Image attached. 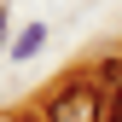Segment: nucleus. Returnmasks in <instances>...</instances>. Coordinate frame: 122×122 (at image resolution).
<instances>
[{"label": "nucleus", "instance_id": "obj_3", "mask_svg": "<svg viewBox=\"0 0 122 122\" xmlns=\"http://www.w3.org/2000/svg\"><path fill=\"white\" fill-rule=\"evenodd\" d=\"M93 81H105V93H116L122 87V58H105V64L93 70Z\"/></svg>", "mask_w": 122, "mask_h": 122}, {"label": "nucleus", "instance_id": "obj_5", "mask_svg": "<svg viewBox=\"0 0 122 122\" xmlns=\"http://www.w3.org/2000/svg\"><path fill=\"white\" fill-rule=\"evenodd\" d=\"M0 41H6V12H0Z\"/></svg>", "mask_w": 122, "mask_h": 122}, {"label": "nucleus", "instance_id": "obj_2", "mask_svg": "<svg viewBox=\"0 0 122 122\" xmlns=\"http://www.w3.org/2000/svg\"><path fill=\"white\" fill-rule=\"evenodd\" d=\"M41 41H47V29H41V23H29L23 35L12 41V58H35V52H41Z\"/></svg>", "mask_w": 122, "mask_h": 122}, {"label": "nucleus", "instance_id": "obj_1", "mask_svg": "<svg viewBox=\"0 0 122 122\" xmlns=\"http://www.w3.org/2000/svg\"><path fill=\"white\" fill-rule=\"evenodd\" d=\"M47 122H105V87L93 76H70L47 99Z\"/></svg>", "mask_w": 122, "mask_h": 122}, {"label": "nucleus", "instance_id": "obj_4", "mask_svg": "<svg viewBox=\"0 0 122 122\" xmlns=\"http://www.w3.org/2000/svg\"><path fill=\"white\" fill-rule=\"evenodd\" d=\"M105 122H122V87H116L111 99H105Z\"/></svg>", "mask_w": 122, "mask_h": 122}]
</instances>
